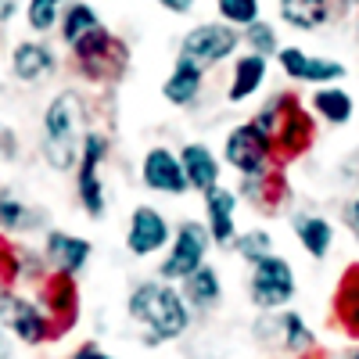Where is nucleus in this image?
<instances>
[{"mask_svg": "<svg viewBox=\"0 0 359 359\" xmlns=\"http://www.w3.org/2000/svg\"><path fill=\"white\" fill-rule=\"evenodd\" d=\"M126 313L133 323L144 327V345H169V341H180L191 323H194V313L187 306L184 291L180 284H165L158 277L151 280H140L130 298H126Z\"/></svg>", "mask_w": 359, "mask_h": 359, "instance_id": "f257e3e1", "label": "nucleus"}, {"mask_svg": "<svg viewBox=\"0 0 359 359\" xmlns=\"http://www.w3.org/2000/svg\"><path fill=\"white\" fill-rule=\"evenodd\" d=\"M252 123L269 137V144H273L280 165L302 158L309 147L316 144V118H313V111L298 101L294 94H287V90L269 97L252 115Z\"/></svg>", "mask_w": 359, "mask_h": 359, "instance_id": "f03ea898", "label": "nucleus"}, {"mask_svg": "<svg viewBox=\"0 0 359 359\" xmlns=\"http://www.w3.org/2000/svg\"><path fill=\"white\" fill-rule=\"evenodd\" d=\"M83 133V101L76 90H62L43 111V158L54 172L76 169Z\"/></svg>", "mask_w": 359, "mask_h": 359, "instance_id": "7ed1b4c3", "label": "nucleus"}, {"mask_svg": "<svg viewBox=\"0 0 359 359\" xmlns=\"http://www.w3.org/2000/svg\"><path fill=\"white\" fill-rule=\"evenodd\" d=\"M208 248H212V237H208L201 219H184L172 226V241L162 252L158 262V280L165 284H184L191 273L208 262Z\"/></svg>", "mask_w": 359, "mask_h": 359, "instance_id": "20e7f679", "label": "nucleus"}, {"mask_svg": "<svg viewBox=\"0 0 359 359\" xmlns=\"http://www.w3.org/2000/svg\"><path fill=\"white\" fill-rule=\"evenodd\" d=\"M255 341L262 348H277L284 355H294V359H309L320 352V341L313 334V327L302 313L294 309H277V313H259L255 320Z\"/></svg>", "mask_w": 359, "mask_h": 359, "instance_id": "39448f33", "label": "nucleus"}, {"mask_svg": "<svg viewBox=\"0 0 359 359\" xmlns=\"http://www.w3.org/2000/svg\"><path fill=\"white\" fill-rule=\"evenodd\" d=\"M104 158H108V137L101 130H86L79 162H76V198L86 219H104L108 216V194H104Z\"/></svg>", "mask_w": 359, "mask_h": 359, "instance_id": "423d86ee", "label": "nucleus"}, {"mask_svg": "<svg viewBox=\"0 0 359 359\" xmlns=\"http://www.w3.org/2000/svg\"><path fill=\"white\" fill-rule=\"evenodd\" d=\"M223 165H230L237 176H262L269 169H280L277 162V151H273V144H269V137L252 123H241V126H233L223 140Z\"/></svg>", "mask_w": 359, "mask_h": 359, "instance_id": "0eeeda50", "label": "nucleus"}, {"mask_svg": "<svg viewBox=\"0 0 359 359\" xmlns=\"http://www.w3.org/2000/svg\"><path fill=\"white\" fill-rule=\"evenodd\" d=\"M294 291H298L294 266L284 255H269V259L252 266V273H248V298H252V306L259 313L287 309L294 302Z\"/></svg>", "mask_w": 359, "mask_h": 359, "instance_id": "6e6552de", "label": "nucleus"}, {"mask_svg": "<svg viewBox=\"0 0 359 359\" xmlns=\"http://www.w3.org/2000/svg\"><path fill=\"white\" fill-rule=\"evenodd\" d=\"M241 33L226 22H201L194 29H187V36L180 40V54L176 57H187V62L201 65V69H212V65H223L230 57L241 54Z\"/></svg>", "mask_w": 359, "mask_h": 359, "instance_id": "1a4fd4ad", "label": "nucleus"}, {"mask_svg": "<svg viewBox=\"0 0 359 359\" xmlns=\"http://www.w3.org/2000/svg\"><path fill=\"white\" fill-rule=\"evenodd\" d=\"M72 57H76L79 72H83L86 79H97V83H101V79H118V76L126 72V65H130L126 43L115 40V36L108 33V25L97 29L94 36L79 40V43L72 47Z\"/></svg>", "mask_w": 359, "mask_h": 359, "instance_id": "9d476101", "label": "nucleus"}, {"mask_svg": "<svg viewBox=\"0 0 359 359\" xmlns=\"http://www.w3.org/2000/svg\"><path fill=\"white\" fill-rule=\"evenodd\" d=\"M0 323L8 327V334H15L22 345H43L54 338V327L40 302L15 291H0Z\"/></svg>", "mask_w": 359, "mask_h": 359, "instance_id": "9b49d317", "label": "nucleus"}, {"mask_svg": "<svg viewBox=\"0 0 359 359\" xmlns=\"http://www.w3.org/2000/svg\"><path fill=\"white\" fill-rule=\"evenodd\" d=\"M172 241V223L158 205H137L126 226V252L133 259H155Z\"/></svg>", "mask_w": 359, "mask_h": 359, "instance_id": "f8f14e48", "label": "nucleus"}, {"mask_svg": "<svg viewBox=\"0 0 359 359\" xmlns=\"http://www.w3.org/2000/svg\"><path fill=\"white\" fill-rule=\"evenodd\" d=\"M277 65L291 83H306V86H334L348 76V65L338 57H316L302 47H280L277 50Z\"/></svg>", "mask_w": 359, "mask_h": 359, "instance_id": "ddd939ff", "label": "nucleus"}, {"mask_svg": "<svg viewBox=\"0 0 359 359\" xmlns=\"http://www.w3.org/2000/svg\"><path fill=\"white\" fill-rule=\"evenodd\" d=\"M140 184L151 194H165V198H184L191 191L184 165H180V151H172L165 144L147 147V155L140 158Z\"/></svg>", "mask_w": 359, "mask_h": 359, "instance_id": "4468645a", "label": "nucleus"}, {"mask_svg": "<svg viewBox=\"0 0 359 359\" xmlns=\"http://www.w3.org/2000/svg\"><path fill=\"white\" fill-rule=\"evenodd\" d=\"M40 309L47 313L50 327H54V338L65 334L76 327L79 320V287H76V277L69 273H50L40 280Z\"/></svg>", "mask_w": 359, "mask_h": 359, "instance_id": "2eb2a0df", "label": "nucleus"}, {"mask_svg": "<svg viewBox=\"0 0 359 359\" xmlns=\"http://www.w3.org/2000/svg\"><path fill=\"white\" fill-rule=\"evenodd\" d=\"M237 191H230V187H223V184H216L212 191H205L201 194V205H205V230H208V237H212V245H233L237 241Z\"/></svg>", "mask_w": 359, "mask_h": 359, "instance_id": "dca6fc26", "label": "nucleus"}, {"mask_svg": "<svg viewBox=\"0 0 359 359\" xmlns=\"http://www.w3.org/2000/svg\"><path fill=\"white\" fill-rule=\"evenodd\" d=\"M43 255L47 262L54 266V273H69V277H79L83 269L90 266V255H94V245L79 233H69V230H47L43 237Z\"/></svg>", "mask_w": 359, "mask_h": 359, "instance_id": "f3484780", "label": "nucleus"}, {"mask_svg": "<svg viewBox=\"0 0 359 359\" xmlns=\"http://www.w3.org/2000/svg\"><path fill=\"white\" fill-rule=\"evenodd\" d=\"M237 198H245V205H252L255 212L273 216L287 205V180L280 169H269L262 176H241L237 184Z\"/></svg>", "mask_w": 359, "mask_h": 359, "instance_id": "a211bd4d", "label": "nucleus"}, {"mask_svg": "<svg viewBox=\"0 0 359 359\" xmlns=\"http://www.w3.org/2000/svg\"><path fill=\"white\" fill-rule=\"evenodd\" d=\"M180 165H184V176H187V187L205 194L219 184L223 176V158H216V151L201 140H191L180 147Z\"/></svg>", "mask_w": 359, "mask_h": 359, "instance_id": "6ab92c4d", "label": "nucleus"}, {"mask_svg": "<svg viewBox=\"0 0 359 359\" xmlns=\"http://www.w3.org/2000/svg\"><path fill=\"white\" fill-rule=\"evenodd\" d=\"M266 72H269V57L252 54V50L237 54V57H233V65H230L226 101H230V104H245V101H252L259 90H262V83H266Z\"/></svg>", "mask_w": 359, "mask_h": 359, "instance_id": "aec40b11", "label": "nucleus"}, {"mask_svg": "<svg viewBox=\"0 0 359 359\" xmlns=\"http://www.w3.org/2000/svg\"><path fill=\"white\" fill-rule=\"evenodd\" d=\"M277 15L294 33H320L334 22V0H277Z\"/></svg>", "mask_w": 359, "mask_h": 359, "instance_id": "412c9836", "label": "nucleus"}, {"mask_svg": "<svg viewBox=\"0 0 359 359\" xmlns=\"http://www.w3.org/2000/svg\"><path fill=\"white\" fill-rule=\"evenodd\" d=\"M331 320L338 323V331L359 341V262H352L338 287H334V302H331Z\"/></svg>", "mask_w": 359, "mask_h": 359, "instance_id": "4be33fe9", "label": "nucleus"}, {"mask_svg": "<svg viewBox=\"0 0 359 359\" xmlns=\"http://www.w3.org/2000/svg\"><path fill=\"white\" fill-rule=\"evenodd\" d=\"M57 72V57L47 43L40 40H22L15 50H11V76L18 83H40L47 76Z\"/></svg>", "mask_w": 359, "mask_h": 359, "instance_id": "5701e85b", "label": "nucleus"}, {"mask_svg": "<svg viewBox=\"0 0 359 359\" xmlns=\"http://www.w3.org/2000/svg\"><path fill=\"white\" fill-rule=\"evenodd\" d=\"M201 90H205V69L194 65V62H187V57H176L172 72L162 83V97L172 108H191V104H198Z\"/></svg>", "mask_w": 359, "mask_h": 359, "instance_id": "b1692460", "label": "nucleus"}, {"mask_svg": "<svg viewBox=\"0 0 359 359\" xmlns=\"http://www.w3.org/2000/svg\"><path fill=\"white\" fill-rule=\"evenodd\" d=\"M291 233L298 237V245L309 259H327L334 248V223L323 219L316 212H291Z\"/></svg>", "mask_w": 359, "mask_h": 359, "instance_id": "393cba45", "label": "nucleus"}, {"mask_svg": "<svg viewBox=\"0 0 359 359\" xmlns=\"http://www.w3.org/2000/svg\"><path fill=\"white\" fill-rule=\"evenodd\" d=\"M309 111H313L316 123H323V126H348L355 118V101H352V94L341 83L316 86L313 97H309Z\"/></svg>", "mask_w": 359, "mask_h": 359, "instance_id": "a878e982", "label": "nucleus"}, {"mask_svg": "<svg viewBox=\"0 0 359 359\" xmlns=\"http://www.w3.org/2000/svg\"><path fill=\"white\" fill-rule=\"evenodd\" d=\"M180 291H184L191 313H212L223 302V277H219V269L212 262H205L198 273H191L184 284H180Z\"/></svg>", "mask_w": 359, "mask_h": 359, "instance_id": "bb28decb", "label": "nucleus"}, {"mask_svg": "<svg viewBox=\"0 0 359 359\" xmlns=\"http://www.w3.org/2000/svg\"><path fill=\"white\" fill-rule=\"evenodd\" d=\"M57 29H62V43L72 50L79 40H86V36H94L97 29H104V22H101V15L94 8L86 4V0H69Z\"/></svg>", "mask_w": 359, "mask_h": 359, "instance_id": "cd10ccee", "label": "nucleus"}, {"mask_svg": "<svg viewBox=\"0 0 359 359\" xmlns=\"http://www.w3.org/2000/svg\"><path fill=\"white\" fill-rule=\"evenodd\" d=\"M40 226H43V212L29 208L15 191H0V230L25 233V230H40Z\"/></svg>", "mask_w": 359, "mask_h": 359, "instance_id": "c85d7f7f", "label": "nucleus"}, {"mask_svg": "<svg viewBox=\"0 0 359 359\" xmlns=\"http://www.w3.org/2000/svg\"><path fill=\"white\" fill-rule=\"evenodd\" d=\"M216 18L245 33L248 25L262 18V0H216Z\"/></svg>", "mask_w": 359, "mask_h": 359, "instance_id": "c756f323", "label": "nucleus"}, {"mask_svg": "<svg viewBox=\"0 0 359 359\" xmlns=\"http://www.w3.org/2000/svg\"><path fill=\"white\" fill-rule=\"evenodd\" d=\"M233 248H237V255H241L248 266H255V262H262V259H269V255H277L273 233L262 230V226L241 230V233H237V241H233Z\"/></svg>", "mask_w": 359, "mask_h": 359, "instance_id": "7c9ffc66", "label": "nucleus"}, {"mask_svg": "<svg viewBox=\"0 0 359 359\" xmlns=\"http://www.w3.org/2000/svg\"><path fill=\"white\" fill-rule=\"evenodd\" d=\"M241 43H245V50H252V54L277 57V50H280V33H277V25H273V22L259 18L255 25H248L245 33H241Z\"/></svg>", "mask_w": 359, "mask_h": 359, "instance_id": "2f4dec72", "label": "nucleus"}, {"mask_svg": "<svg viewBox=\"0 0 359 359\" xmlns=\"http://www.w3.org/2000/svg\"><path fill=\"white\" fill-rule=\"evenodd\" d=\"M69 0H29V11H25V22L33 33H50L62 22V11H65Z\"/></svg>", "mask_w": 359, "mask_h": 359, "instance_id": "473e14b6", "label": "nucleus"}, {"mask_svg": "<svg viewBox=\"0 0 359 359\" xmlns=\"http://www.w3.org/2000/svg\"><path fill=\"white\" fill-rule=\"evenodd\" d=\"M69 359H115V355H111L108 348H101L97 341H83V345H79V348H76Z\"/></svg>", "mask_w": 359, "mask_h": 359, "instance_id": "72a5a7b5", "label": "nucleus"}, {"mask_svg": "<svg viewBox=\"0 0 359 359\" xmlns=\"http://www.w3.org/2000/svg\"><path fill=\"white\" fill-rule=\"evenodd\" d=\"M0 158H18V140H15V130H8L0 123Z\"/></svg>", "mask_w": 359, "mask_h": 359, "instance_id": "f704fd0d", "label": "nucleus"}, {"mask_svg": "<svg viewBox=\"0 0 359 359\" xmlns=\"http://www.w3.org/2000/svg\"><path fill=\"white\" fill-rule=\"evenodd\" d=\"M345 226L352 230V237H355V241H359V194L345 205Z\"/></svg>", "mask_w": 359, "mask_h": 359, "instance_id": "c9c22d12", "label": "nucleus"}, {"mask_svg": "<svg viewBox=\"0 0 359 359\" xmlns=\"http://www.w3.org/2000/svg\"><path fill=\"white\" fill-rule=\"evenodd\" d=\"M158 4H162L165 11H172V15H187V11L194 8V0H158Z\"/></svg>", "mask_w": 359, "mask_h": 359, "instance_id": "e433bc0d", "label": "nucleus"}, {"mask_svg": "<svg viewBox=\"0 0 359 359\" xmlns=\"http://www.w3.org/2000/svg\"><path fill=\"white\" fill-rule=\"evenodd\" d=\"M15 8H18V0H0V22H8L15 15Z\"/></svg>", "mask_w": 359, "mask_h": 359, "instance_id": "4c0bfd02", "label": "nucleus"}, {"mask_svg": "<svg viewBox=\"0 0 359 359\" xmlns=\"http://www.w3.org/2000/svg\"><path fill=\"white\" fill-rule=\"evenodd\" d=\"M4 352H8V327L0 323V355H4Z\"/></svg>", "mask_w": 359, "mask_h": 359, "instance_id": "58836bf2", "label": "nucleus"}, {"mask_svg": "<svg viewBox=\"0 0 359 359\" xmlns=\"http://www.w3.org/2000/svg\"><path fill=\"white\" fill-rule=\"evenodd\" d=\"M355 158H359V155H355ZM348 172H352V176L359 180V162H352V165H348Z\"/></svg>", "mask_w": 359, "mask_h": 359, "instance_id": "ea45409f", "label": "nucleus"}, {"mask_svg": "<svg viewBox=\"0 0 359 359\" xmlns=\"http://www.w3.org/2000/svg\"><path fill=\"white\" fill-rule=\"evenodd\" d=\"M338 4H345V8H359V0H338Z\"/></svg>", "mask_w": 359, "mask_h": 359, "instance_id": "a19ab883", "label": "nucleus"}, {"mask_svg": "<svg viewBox=\"0 0 359 359\" xmlns=\"http://www.w3.org/2000/svg\"><path fill=\"white\" fill-rule=\"evenodd\" d=\"M348 359H359V345H355V348H352V352H348Z\"/></svg>", "mask_w": 359, "mask_h": 359, "instance_id": "79ce46f5", "label": "nucleus"}]
</instances>
